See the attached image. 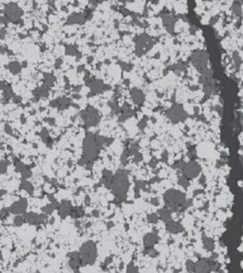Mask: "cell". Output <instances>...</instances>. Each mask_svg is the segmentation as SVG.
I'll list each match as a JSON object with an SVG mask.
<instances>
[{"instance_id":"cell-1","label":"cell","mask_w":243,"mask_h":273,"mask_svg":"<svg viewBox=\"0 0 243 273\" xmlns=\"http://www.w3.org/2000/svg\"><path fill=\"white\" fill-rule=\"evenodd\" d=\"M208 54L205 51L198 50L195 51L191 55V62L193 65L197 68L201 74L208 70Z\"/></svg>"},{"instance_id":"cell-2","label":"cell","mask_w":243,"mask_h":273,"mask_svg":"<svg viewBox=\"0 0 243 273\" xmlns=\"http://www.w3.org/2000/svg\"><path fill=\"white\" fill-rule=\"evenodd\" d=\"M182 170H183V173L187 178L194 179L200 174L202 168H201L200 164L199 163H197L195 161H191L189 163L185 164Z\"/></svg>"},{"instance_id":"cell-3","label":"cell","mask_w":243,"mask_h":273,"mask_svg":"<svg viewBox=\"0 0 243 273\" xmlns=\"http://www.w3.org/2000/svg\"><path fill=\"white\" fill-rule=\"evenodd\" d=\"M168 116L173 122H177L178 121H183V120L187 119L188 115L183 110V108L181 105H176L174 107H172L170 110L169 111Z\"/></svg>"},{"instance_id":"cell-4","label":"cell","mask_w":243,"mask_h":273,"mask_svg":"<svg viewBox=\"0 0 243 273\" xmlns=\"http://www.w3.org/2000/svg\"><path fill=\"white\" fill-rule=\"evenodd\" d=\"M166 199L171 204H183L186 203V195L180 191L171 190L166 195Z\"/></svg>"},{"instance_id":"cell-5","label":"cell","mask_w":243,"mask_h":273,"mask_svg":"<svg viewBox=\"0 0 243 273\" xmlns=\"http://www.w3.org/2000/svg\"><path fill=\"white\" fill-rule=\"evenodd\" d=\"M211 271V265L208 260L200 259L195 263V272L206 273Z\"/></svg>"},{"instance_id":"cell-6","label":"cell","mask_w":243,"mask_h":273,"mask_svg":"<svg viewBox=\"0 0 243 273\" xmlns=\"http://www.w3.org/2000/svg\"><path fill=\"white\" fill-rule=\"evenodd\" d=\"M203 247L205 248L208 251H212L215 248V242H214L213 239L208 237H205L203 239Z\"/></svg>"},{"instance_id":"cell-7","label":"cell","mask_w":243,"mask_h":273,"mask_svg":"<svg viewBox=\"0 0 243 273\" xmlns=\"http://www.w3.org/2000/svg\"><path fill=\"white\" fill-rule=\"evenodd\" d=\"M182 226H180L178 224H177V223L172 222V221H169V224L168 225V229L169 230L172 232V233H178V232H181L182 230Z\"/></svg>"},{"instance_id":"cell-8","label":"cell","mask_w":243,"mask_h":273,"mask_svg":"<svg viewBox=\"0 0 243 273\" xmlns=\"http://www.w3.org/2000/svg\"><path fill=\"white\" fill-rule=\"evenodd\" d=\"M232 58H233V62H234V66H235L236 71H238L240 68L241 64V59L240 56L238 54V52H234L232 54Z\"/></svg>"},{"instance_id":"cell-9","label":"cell","mask_w":243,"mask_h":273,"mask_svg":"<svg viewBox=\"0 0 243 273\" xmlns=\"http://www.w3.org/2000/svg\"><path fill=\"white\" fill-rule=\"evenodd\" d=\"M232 11L236 16H241V6L238 2H235L232 6Z\"/></svg>"},{"instance_id":"cell-10","label":"cell","mask_w":243,"mask_h":273,"mask_svg":"<svg viewBox=\"0 0 243 273\" xmlns=\"http://www.w3.org/2000/svg\"><path fill=\"white\" fill-rule=\"evenodd\" d=\"M179 184L182 186V187H184V188H187L190 185V183H189V178H187L186 176H182L181 178H179Z\"/></svg>"},{"instance_id":"cell-11","label":"cell","mask_w":243,"mask_h":273,"mask_svg":"<svg viewBox=\"0 0 243 273\" xmlns=\"http://www.w3.org/2000/svg\"><path fill=\"white\" fill-rule=\"evenodd\" d=\"M203 91H204V93H205V95L207 97L211 95V93H212V87H211V85L210 84H205L204 87H203Z\"/></svg>"},{"instance_id":"cell-12","label":"cell","mask_w":243,"mask_h":273,"mask_svg":"<svg viewBox=\"0 0 243 273\" xmlns=\"http://www.w3.org/2000/svg\"><path fill=\"white\" fill-rule=\"evenodd\" d=\"M187 268L188 271H195V263L191 261H187Z\"/></svg>"},{"instance_id":"cell-13","label":"cell","mask_w":243,"mask_h":273,"mask_svg":"<svg viewBox=\"0 0 243 273\" xmlns=\"http://www.w3.org/2000/svg\"><path fill=\"white\" fill-rule=\"evenodd\" d=\"M218 19H219V16H217L212 17V18L211 19V20H210V24H214L215 23H216V22L218 21Z\"/></svg>"},{"instance_id":"cell-14","label":"cell","mask_w":243,"mask_h":273,"mask_svg":"<svg viewBox=\"0 0 243 273\" xmlns=\"http://www.w3.org/2000/svg\"><path fill=\"white\" fill-rule=\"evenodd\" d=\"M205 180H206L205 177H204V176H202L200 179H199V183H205Z\"/></svg>"}]
</instances>
